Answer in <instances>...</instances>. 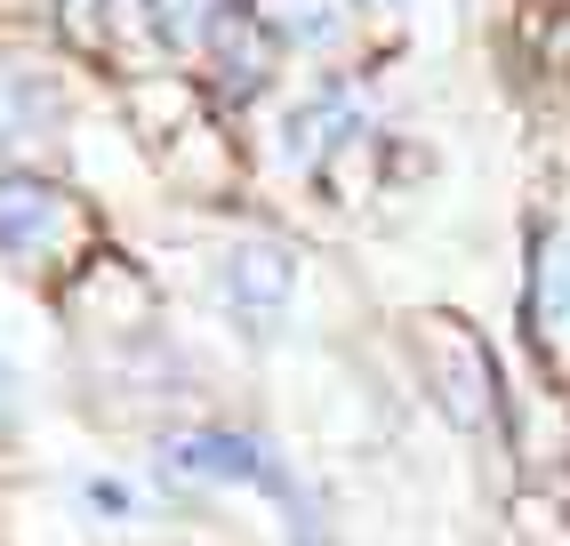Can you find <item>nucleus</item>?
<instances>
[{
    "label": "nucleus",
    "mask_w": 570,
    "mask_h": 546,
    "mask_svg": "<svg viewBox=\"0 0 570 546\" xmlns=\"http://www.w3.org/2000/svg\"><path fill=\"white\" fill-rule=\"evenodd\" d=\"M169 466L177 475H202V482H274L289 498V482L265 466V450L249 435H185V442H169Z\"/></svg>",
    "instance_id": "f257e3e1"
},
{
    "label": "nucleus",
    "mask_w": 570,
    "mask_h": 546,
    "mask_svg": "<svg viewBox=\"0 0 570 546\" xmlns=\"http://www.w3.org/2000/svg\"><path fill=\"white\" fill-rule=\"evenodd\" d=\"M89 506H105V515H129V482H89Z\"/></svg>",
    "instance_id": "7ed1b4c3"
},
{
    "label": "nucleus",
    "mask_w": 570,
    "mask_h": 546,
    "mask_svg": "<svg viewBox=\"0 0 570 546\" xmlns=\"http://www.w3.org/2000/svg\"><path fill=\"white\" fill-rule=\"evenodd\" d=\"M289 282H297V273H289L282 250H242L234 257V305H242V314H274V305L289 298Z\"/></svg>",
    "instance_id": "f03ea898"
}]
</instances>
